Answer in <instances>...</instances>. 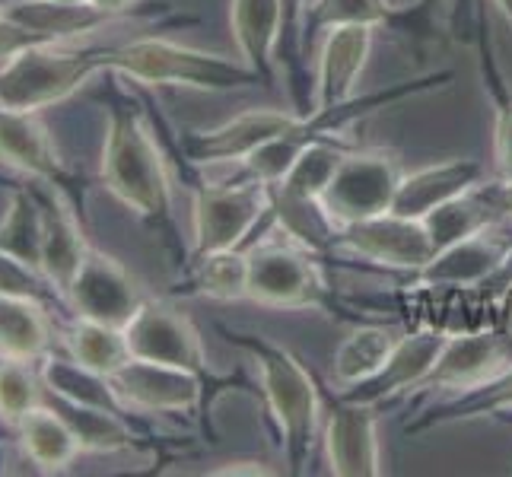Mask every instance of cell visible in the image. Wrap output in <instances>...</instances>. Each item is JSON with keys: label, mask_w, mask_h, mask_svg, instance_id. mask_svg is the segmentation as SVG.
Returning a JSON list of instances; mask_svg holds the SVG:
<instances>
[{"label": "cell", "mask_w": 512, "mask_h": 477, "mask_svg": "<svg viewBox=\"0 0 512 477\" xmlns=\"http://www.w3.org/2000/svg\"><path fill=\"white\" fill-rule=\"evenodd\" d=\"M471 45L478 51V67H481V83L484 93L493 105V156H497V175L503 182H512V86L506 80V70L497 61V48H493L490 23L481 4L478 23L471 32Z\"/></svg>", "instance_id": "ffe728a7"}, {"label": "cell", "mask_w": 512, "mask_h": 477, "mask_svg": "<svg viewBox=\"0 0 512 477\" xmlns=\"http://www.w3.org/2000/svg\"><path fill=\"white\" fill-rule=\"evenodd\" d=\"M312 0H280V64L290 70L293 77V93H296V105L299 115L312 112L309 99H306V83L299 80V67H303V16L309 10Z\"/></svg>", "instance_id": "d590c367"}, {"label": "cell", "mask_w": 512, "mask_h": 477, "mask_svg": "<svg viewBox=\"0 0 512 477\" xmlns=\"http://www.w3.org/2000/svg\"><path fill=\"white\" fill-rule=\"evenodd\" d=\"M271 217L268 185L252 179H229L223 185L194 188V252L201 258L207 252L242 249L252 229Z\"/></svg>", "instance_id": "8992f818"}, {"label": "cell", "mask_w": 512, "mask_h": 477, "mask_svg": "<svg viewBox=\"0 0 512 477\" xmlns=\"http://www.w3.org/2000/svg\"><path fill=\"white\" fill-rule=\"evenodd\" d=\"M55 411L67 420V427L74 430L80 449L118 452V449H131V443H134V433L125 423V417H121V411L67 401V398H58V395H55Z\"/></svg>", "instance_id": "83f0119b"}, {"label": "cell", "mask_w": 512, "mask_h": 477, "mask_svg": "<svg viewBox=\"0 0 512 477\" xmlns=\"http://www.w3.org/2000/svg\"><path fill=\"white\" fill-rule=\"evenodd\" d=\"M512 366V331L509 328H468L452 331L433 369L414 392L436 395V392H471Z\"/></svg>", "instance_id": "52a82bcc"}, {"label": "cell", "mask_w": 512, "mask_h": 477, "mask_svg": "<svg viewBox=\"0 0 512 477\" xmlns=\"http://www.w3.org/2000/svg\"><path fill=\"white\" fill-rule=\"evenodd\" d=\"M395 341L398 338L385 325H360L334 353V382L347 388L369 379L388 360Z\"/></svg>", "instance_id": "1f68e13d"}, {"label": "cell", "mask_w": 512, "mask_h": 477, "mask_svg": "<svg viewBox=\"0 0 512 477\" xmlns=\"http://www.w3.org/2000/svg\"><path fill=\"white\" fill-rule=\"evenodd\" d=\"M401 175L392 150H347L322 201L341 226L379 217L392 210Z\"/></svg>", "instance_id": "ba28073f"}, {"label": "cell", "mask_w": 512, "mask_h": 477, "mask_svg": "<svg viewBox=\"0 0 512 477\" xmlns=\"http://www.w3.org/2000/svg\"><path fill=\"white\" fill-rule=\"evenodd\" d=\"M493 4H497V7L503 10V16H506V23L512 26V0H493Z\"/></svg>", "instance_id": "f6af8a7d"}, {"label": "cell", "mask_w": 512, "mask_h": 477, "mask_svg": "<svg viewBox=\"0 0 512 477\" xmlns=\"http://www.w3.org/2000/svg\"><path fill=\"white\" fill-rule=\"evenodd\" d=\"M67 344L74 350V360L99 376H115L118 369L131 360L125 328L102 325V322H93V318H83V322L70 331Z\"/></svg>", "instance_id": "d6a6232c"}, {"label": "cell", "mask_w": 512, "mask_h": 477, "mask_svg": "<svg viewBox=\"0 0 512 477\" xmlns=\"http://www.w3.org/2000/svg\"><path fill=\"white\" fill-rule=\"evenodd\" d=\"M0 10H4V0H0Z\"/></svg>", "instance_id": "7dc6e473"}, {"label": "cell", "mask_w": 512, "mask_h": 477, "mask_svg": "<svg viewBox=\"0 0 512 477\" xmlns=\"http://www.w3.org/2000/svg\"><path fill=\"white\" fill-rule=\"evenodd\" d=\"M125 338L131 347V357L137 360L179 366L194 376H201L207 385L214 382L201 334L191 325V318L182 315L179 309L156 303V299H144L134 318L125 325Z\"/></svg>", "instance_id": "9c48e42d"}, {"label": "cell", "mask_w": 512, "mask_h": 477, "mask_svg": "<svg viewBox=\"0 0 512 477\" xmlns=\"http://www.w3.org/2000/svg\"><path fill=\"white\" fill-rule=\"evenodd\" d=\"M484 182H487V169L478 159H446V163L423 166L417 172H404L392 214L423 220L436 207L449 204L458 194H465Z\"/></svg>", "instance_id": "ac0fdd59"}, {"label": "cell", "mask_w": 512, "mask_h": 477, "mask_svg": "<svg viewBox=\"0 0 512 477\" xmlns=\"http://www.w3.org/2000/svg\"><path fill=\"white\" fill-rule=\"evenodd\" d=\"M48 347V325L35 299L0 293V357L35 360Z\"/></svg>", "instance_id": "f1b7e54d"}, {"label": "cell", "mask_w": 512, "mask_h": 477, "mask_svg": "<svg viewBox=\"0 0 512 477\" xmlns=\"http://www.w3.org/2000/svg\"><path fill=\"white\" fill-rule=\"evenodd\" d=\"M35 45H51V42H45L39 32L20 26L0 10V61H10V58L23 55L26 48H35Z\"/></svg>", "instance_id": "f35d334b"}, {"label": "cell", "mask_w": 512, "mask_h": 477, "mask_svg": "<svg viewBox=\"0 0 512 477\" xmlns=\"http://www.w3.org/2000/svg\"><path fill=\"white\" fill-rule=\"evenodd\" d=\"M226 341L245 350L258 363L261 395L280 436V452H284L287 474L303 477L309 471L315 433H319V414H322L319 385H315L309 369L287 347L261 338V334L226 331Z\"/></svg>", "instance_id": "6da1fadb"}, {"label": "cell", "mask_w": 512, "mask_h": 477, "mask_svg": "<svg viewBox=\"0 0 512 477\" xmlns=\"http://www.w3.org/2000/svg\"><path fill=\"white\" fill-rule=\"evenodd\" d=\"M0 249L35 264V268L42 261V210L23 191L13 198L7 220L0 223Z\"/></svg>", "instance_id": "e575fe53"}, {"label": "cell", "mask_w": 512, "mask_h": 477, "mask_svg": "<svg viewBox=\"0 0 512 477\" xmlns=\"http://www.w3.org/2000/svg\"><path fill=\"white\" fill-rule=\"evenodd\" d=\"M45 385L58 398H67V401L96 404V408H109V411H121V414L128 411L125 404H121L112 379L93 373V369H86L77 360H48L45 363Z\"/></svg>", "instance_id": "836d02e7"}, {"label": "cell", "mask_w": 512, "mask_h": 477, "mask_svg": "<svg viewBox=\"0 0 512 477\" xmlns=\"http://www.w3.org/2000/svg\"><path fill=\"white\" fill-rule=\"evenodd\" d=\"M0 293L4 296H20V299H42V277L39 268L23 258L0 249Z\"/></svg>", "instance_id": "74e56055"}, {"label": "cell", "mask_w": 512, "mask_h": 477, "mask_svg": "<svg viewBox=\"0 0 512 477\" xmlns=\"http://www.w3.org/2000/svg\"><path fill=\"white\" fill-rule=\"evenodd\" d=\"M229 23L239 58L255 70L264 90H274L280 64V0H233Z\"/></svg>", "instance_id": "d6986e66"}, {"label": "cell", "mask_w": 512, "mask_h": 477, "mask_svg": "<svg viewBox=\"0 0 512 477\" xmlns=\"http://www.w3.org/2000/svg\"><path fill=\"white\" fill-rule=\"evenodd\" d=\"M506 411H512V366L497 379L471 388V392H462L443 404H433L430 411H423L414 420H408L404 433L417 436V433H427L436 427H449V423L493 417V414H506Z\"/></svg>", "instance_id": "484cf974"}, {"label": "cell", "mask_w": 512, "mask_h": 477, "mask_svg": "<svg viewBox=\"0 0 512 477\" xmlns=\"http://www.w3.org/2000/svg\"><path fill=\"white\" fill-rule=\"evenodd\" d=\"M93 7H99V10H109V13H125V10H131L137 0H90Z\"/></svg>", "instance_id": "7bdbcfd3"}, {"label": "cell", "mask_w": 512, "mask_h": 477, "mask_svg": "<svg viewBox=\"0 0 512 477\" xmlns=\"http://www.w3.org/2000/svg\"><path fill=\"white\" fill-rule=\"evenodd\" d=\"M102 179L115 198L156 229H172V182L163 150L134 105H112Z\"/></svg>", "instance_id": "7a4b0ae2"}, {"label": "cell", "mask_w": 512, "mask_h": 477, "mask_svg": "<svg viewBox=\"0 0 512 477\" xmlns=\"http://www.w3.org/2000/svg\"><path fill=\"white\" fill-rule=\"evenodd\" d=\"M376 29L369 26H334L325 32L319 74H315L312 109H328L357 96V80L363 77Z\"/></svg>", "instance_id": "e0dca14e"}, {"label": "cell", "mask_w": 512, "mask_h": 477, "mask_svg": "<svg viewBox=\"0 0 512 477\" xmlns=\"http://www.w3.org/2000/svg\"><path fill=\"white\" fill-rule=\"evenodd\" d=\"M433 0H312L303 16V55L322 32L334 26H369V29H388L408 39L411 45H420L433 35L430 23Z\"/></svg>", "instance_id": "30bf717a"}, {"label": "cell", "mask_w": 512, "mask_h": 477, "mask_svg": "<svg viewBox=\"0 0 512 477\" xmlns=\"http://www.w3.org/2000/svg\"><path fill=\"white\" fill-rule=\"evenodd\" d=\"M109 379L125 408L166 411V414H194L201 408L207 388V382L188 373V369L137 360V357H131Z\"/></svg>", "instance_id": "4fadbf2b"}, {"label": "cell", "mask_w": 512, "mask_h": 477, "mask_svg": "<svg viewBox=\"0 0 512 477\" xmlns=\"http://www.w3.org/2000/svg\"><path fill=\"white\" fill-rule=\"evenodd\" d=\"M20 436L32 462L42 465L45 471L67 468L80 452V443L74 430L67 427V420L58 411L42 408V404H35L29 414L20 417Z\"/></svg>", "instance_id": "4316f807"}, {"label": "cell", "mask_w": 512, "mask_h": 477, "mask_svg": "<svg viewBox=\"0 0 512 477\" xmlns=\"http://www.w3.org/2000/svg\"><path fill=\"white\" fill-rule=\"evenodd\" d=\"M39 404V382L29 369V360H0V414L7 420L20 423Z\"/></svg>", "instance_id": "8d00e7d4"}, {"label": "cell", "mask_w": 512, "mask_h": 477, "mask_svg": "<svg viewBox=\"0 0 512 477\" xmlns=\"http://www.w3.org/2000/svg\"><path fill=\"white\" fill-rule=\"evenodd\" d=\"M10 20L39 32L45 42H64L74 35L96 32L118 20V13L99 10L93 4H58V0H20V4L4 7Z\"/></svg>", "instance_id": "cb8c5ba5"}, {"label": "cell", "mask_w": 512, "mask_h": 477, "mask_svg": "<svg viewBox=\"0 0 512 477\" xmlns=\"http://www.w3.org/2000/svg\"><path fill=\"white\" fill-rule=\"evenodd\" d=\"M271 194V220L284 229V236L296 242L299 249H306L315 258H325L338 252V236L341 223L331 217L322 198H299V194H287L277 185H268Z\"/></svg>", "instance_id": "7402d4cb"}, {"label": "cell", "mask_w": 512, "mask_h": 477, "mask_svg": "<svg viewBox=\"0 0 512 477\" xmlns=\"http://www.w3.org/2000/svg\"><path fill=\"white\" fill-rule=\"evenodd\" d=\"M96 70H105V51H58L35 45L0 67V105L39 112L77 93Z\"/></svg>", "instance_id": "277c9868"}, {"label": "cell", "mask_w": 512, "mask_h": 477, "mask_svg": "<svg viewBox=\"0 0 512 477\" xmlns=\"http://www.w3.org/2000/svg\"><path fill=\"white\" fill-rule=\"evenodd\" d=\"M347 150L350 147L341 144L338 137L312 140V144L296 156V163L287 169L284 179L274 185L287 194H299V198H325V188L331 185Z\"/></svg>", "instance_id": "4dcf8cb0"}, {"label": "cell", "mask_w": 512, "mask_h": 477, "mask_svg": "<svg viewBox=\"0 0 512 477\" xmlns=\"http://www.w3.org/2000/svg\"><path fill=\"white\" fill-rule=\"evenodd\" d=\"M299 112H277V109H252L233 121L210 131H188L182 137V150L194 166H217V163H242L258 147L268 144L284 128L293 125Z\"/></svg>", "instance_id": "2e32d148"}, {"label": "cell", "mask_w": 512, "mask_h": 477, "mask_svg": "<svg viewBox=\"0 0 512 477\" xmlns=\"http://www.w3.org/2000/svg\"><path fill=\"white\" fill-rule=\"evenodd\" d=\"M490 185V198L503 214V220H512V182H487Z\"/></svg>", "instance_id": "60d3db41"}, {"label": "cell", "mask_w": 512, "mask_h": 477, "mask_svg": "<svg viewBox=\"0 0 512 477\" xmlns=\"http://www.w3.org/2000/svg\"><path fill=\"white\" fill-rule=\"evenodd\" d=\"M328 423H325V449L331 474L338 477H379V430L376 411L369 404L347 401L341 395L325 398Z\"/></svg>", "instance_id": "9a60e30c"}, {"label": "cell", "mask_w": 512, "mask_h": 477, "mask_svg": "<svg viewBox=\"0 0 512 477\" xmlns=\"http://www.w3.org/2000/svg\"><path fill=\"white\" fill-rule=\"evenodd\" d=\"M446 338H449V331L433 328V325L408 331L404 338L395 341L388 360L376 369L373 376L357 382V385L341 388L338 395L347 401H357V404H369V408L392 404L395 398L414 392V388L427 379V373L433 369Z\"/></svg>", "instance_id": "7c38bea8"}, {"label": "cell", "mask_w": 512, "mask_h": 477, "mask_svg": "<svg viewBox=\"0 0 512 477\" xmlns=\"http://www.w3.org/2000/svg\"><path fill=\"white\" fill-rule=\"evenodd\" d=\"M191 284L198 296L220 299V303L249 299V252L223 249L191 258Z\"/></svg>", "instance_id": "f546056e"}, {"label": "cell", "mask_w": 512, "mask_h": 477, "mask_svg": "<svg viewBox=\"0 0 512 477\" xmlns=\"http://www.w3.org/2000/svg\"><path fill=\"white\" fill-rule=\"evenodd\" d=\"M500 220H503V214L497 210V204H493L487 182L465 191V194H458V198H452L449 204L436 207L433 214L423 217V223H427L430 236H433L436 252L478 236L484 229L497 226Z\"/></svg>", "instance_id": "d4e9b609"}, {"label": "cell", "mask_w": 512, "mask_h": 477, "mask_svg": "<svg viewBox=\"0 0 512 477\" xmlns=\"http://www.w3.org/2000/svg\"><path fill=\"white\" fill-rule=\"evenodd\" d=\"M338 249H347L350 255H360L366 261L385 264V268L395 271H411V274L427 268L436 258V245L427 223L392 214V210L369 220L344 223L338 236Z\"/></svg>", "instance_id": "8fae6325"}, {"label": "cell", "mask_w": 512, "mask_h": 477, "mask_svg": "<svg viewBox=\"0 0 512 477\" xmlns=\"http://www.w3.org/2000/svg\"><path fill=\"white\" fill-rule=\"evenodd\" d=\"M481 4L484 0H455L452 4V32L462 42H471V32H474V23H478Z\"/></svg>", "instance_id": "ab89813d"}, {"label": "cell", "mask_w": 512, "mask_h": 477, "mask_svg": "<svg viewBox=\"0 0 512 477\" xmlns=\"http://www.w3.org/2000/svg\"><path fill=\"white\" fill-rule=\"evenodd\" d=\"M39 210H42V261H39V268L61 293H67L70 284H74L77 271L83 268L86 255H90V245H86L74 214H70L58 198L42 194Z\"/></svg>", "instance_id": "44dd1931"}, {"label": "cell", "mask_w": 512, "mask_h": 477, "mask_svg": "<svg viewBox=\"0 0 512 477\" xmlns=\"http://www.w3.org/2000/svg\"><path fill=\"white\" fill-rule=\"evenodd\" d=\"M58 4H90V0H58Z\"/></svg>", "instance_id": "bcb514c9"}, {"label": "cell", "mask_w": 512, "mask_h": 477, "mask_svg": "<svg viewBox=\"0 0 512 477\" xmlns=\"http://www.w3.org/2000/svg\"><path fill=\"white\" fill-rule=\"evenodd\" d=\"M503 328L512 331V287L503 293Z\"/></svg>", "instance_id": "ee69618b"}, {"label": "cell", "mask_w": 512, "mask_h": 477, "mask_svg": "<svg viewBox=\"0 0 512 477\" xmlns=\"http://www.w3.org/2000/svg\"><path fill=\"white\" fill-rule=\"evenodd\" d=\"M233 474H249V477H264V474H277L274 468L268 465H261V462H233V465H226V468H217L214 477H233Z\"/></svg>", "instance_id": "b9f144b4"}, {"label": "cell", "mask_w": 512, "mask_h": 477, "mask_svg": "<svg viewBox=\"0 0 512 477\" xmlns=\"http://www.w3.org/2000/svg\"><path fill=\"white\" fill-rule=\"evenodd\" d=\"M67 296L80 312V318H93V322L115 328H125L140 309V303H144L137 280L125 271V264L96 249H90V255H86Z\"/></svg>", "instance_id": "5bb4252c"}, {"label": "cell", "mask_w": 512, "mask_h": 477, "mask_svg": "<svg viewBox=\"0 0 512 477\" xmlns=\"http://www.w3.org/2000/svg\"><path fill=\"white\" fill-rule=\"evenodd\" d=\"M312 258L315 255L299 249L296 242L258 245L249 252V299L268 309H322L328 315L344 312Z\"/></svg>", "instance_id": "5b68a950"}, {"label": "cell", "mask_w": 512, "mask_h": 477, "mask_svg": "<svg viewBox=\"0 0 512 477\" xmlns=\"http://www.w3.org/2000/svg\"><path fill=\"white\" fill-rule=\"evenodd\" d=\"M105 67L150 86H188L210 93L261 86L258 74L245 61H229L169 39H137L105 51Z\"/></svg>", "instance_id": "3957f363"}, {"label": "cell", "mask_w": 512, "mask_h": 477, "mask_svg": "<svg viewBox=\"0 0 512 477\" xmlns=\"http://www.w3.org/2000/svg\"><path fill=\"white\" fill-rule=\"evenodd\" d=\"M0 159L48 182H58L64 175L58 150L35 121V112H16L7 105H0Z\"/></svg>", "instance_id": "603a6c76"}]
</instances>
